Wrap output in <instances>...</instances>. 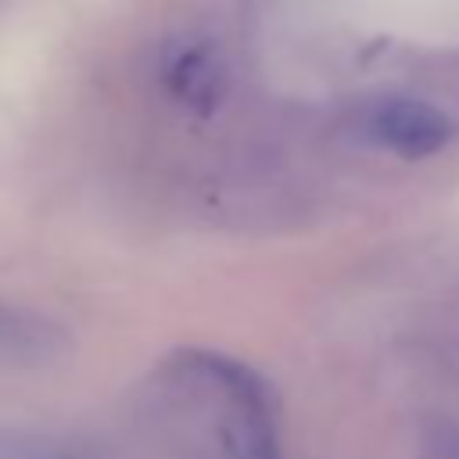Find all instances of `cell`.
<instances>
[{"instance_id":"cell-1","label":"cell","mask_w":459,"mask_h":459,"mask_svg":"<svg viewBox=\"0 0 459 459\" xmlns=\"http://www.w3.org/2000/svg\"><path fill=\"white\" fill-rule=\"evenodd\" d=\"M366 133L398 158H430L448 143L452 122L427 100L391 97L366 115Z\"/></svg>"},{"instance_id":"cell-2","label":"cell","mask_w":459,"mask_h":459,"mask_svg":"<svg viewBox=\"0 0 459 459\" xmlns=\"http://www.w3.org/2000/svg\"><path fill=\"white\" fill-rule=\"evenodd\" d=\"M68 348L61 326L47 323L43 316L14 305H0V362L11 366H39L57 359Z\"/></svg>"},{"instance_id":"cell-3","label":"cell","mask_w":459,"mask_h":459,"mask_svg":"<svg viewBox=\"0 0 459 459\" xmlns=\"http://www.w3.org/2000/svg\"><path fill=\"white\" fill-rule=\"evenodd\" d=\"M169 86H172V93H176L179 100H190V104H197V108H208V104H215V100L222 97V90H226V72H222V65H219L212 54L194 50V54H183V57L172 65Z\"/></svg>"},{"instance_id":"cell-4","label":"cell","mask_w":459,"mask_h":459,"mask_svg":"<svg viewBox=\"0 0 459 459\" xmlns=\"http://www.w3.org/2000/svg\"><path fill=\"white\" fill-rule=\"evenodd\" d=\"M427 448L434 459H459V427L455 423H434L427 430Z\"/></svg>"}]
</instances>
